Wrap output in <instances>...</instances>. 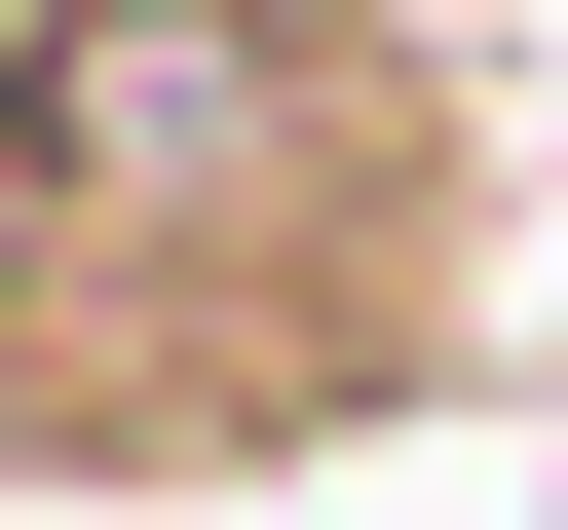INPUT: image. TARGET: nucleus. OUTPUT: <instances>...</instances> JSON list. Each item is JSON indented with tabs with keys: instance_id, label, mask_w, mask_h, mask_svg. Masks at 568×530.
Listing matches in <instances>:
<instances>
[{
	"instance_id": "obj_1",
	"label": "nucleus",
	"mask_w": 568,
	"mask_h": 530,
	"mask_svg": "<svg viewBox=\"0 0 568 530\" xmlns=\"http://www.w3.org/2000/svg\"><path fill=\"white\" fill-rule=\"evenodd\" d=\"M493 304V152L342 0H0V455L39 492H265L417 417Z\"/></svg>"
}]
</instances>
